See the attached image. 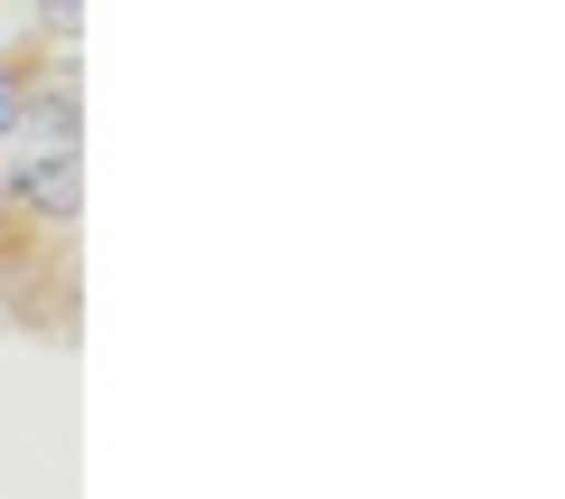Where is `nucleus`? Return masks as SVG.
I'll return each instance as SVG.
<instances>
[{
    "label": "nucleus",
    "instance_id": "obj_1",
    "mask_svg": "<svg viewBox=\"0 0 565 499\" xmlns=\"http://www.w3.org/2000/svg\"><path fill=\"white\" fill-rule=\"evenodd\" d=\"M0 199L39 226H76L85 170H76V85H66L57 57L29 66L20 114L0 123Z\"/></svg>",
    "mask_w": 565,
    "mask_h": 499
},
{
    "label": "nucleus",
    "instance_id": "obj_2",
    "mask_svg": "<svg viewBox=\"0 0 565 499\" xmlns=\"http://www.w3.org/2000/svg\"><path fill=\"white\" fill-rule=\"evenodd\" d=\"M20 95H29V66H20V57H10V66H0V123L20 114Z\"/></svg>",
    "mask_w": 565,
    "mask_h": 499
}]
</instances>
